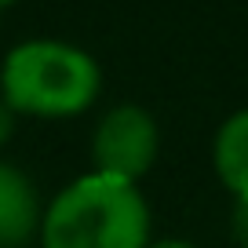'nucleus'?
Returning a JSON list of instances; mask_svg holds the SVG:
<instances>
[{
	"mask_svg": "<svg viewBox=\"0 0 248 248\" xmlns=\"http://www.w3.org/2000/svg\"><path fill=\"white\" fill-rule=\"evenodd\" d=\"M150 204L135 183L77 175L44 204L40 248H150Z\"/></svg>",
	"mask_w": 248,
	"mask_h": 248,
	"instance_id": "nucleus-1",
	"label": "nucleus"
},
{
	"mask_svg": "<svg viewBox=\"0 0 248 248\" xmlns=\"http://www.w3.org/2000/svg\"><path fill=\"white\" fill-rule=\"evenodd\" d=\"M102 95V66L70 40L33 37L15 44L0 62V99L18 117L70 121Z\"/></svg>",
	"mask_w": 248,
	"mask_h": 248,
	"instance_id": "nucleus-2",
	"label": "nucleus"
},
{
	"mask_svg": "<svg viewBox=\"0 0 248 248\" xmlns=\"http://www.w3.org/2000/svg\"><path fill=\"white\" fill-rule=\"evenodd\" d=\"M157 154H161V128L154 113L139 102L109 106L92 132V171L99 175L139 186V179L150 175V168L157 164Z\"/></svg>",
	"mask_w": 248,
	"mask_h": 248,
	"instance_id": "nucleus-3",
	"label": "nucleus"
},
{
	"mask_svg": "<svg viewBox=\"0 0 248 248\" xmlns=\"http://www.w3.org/2000/svg\"><path fill=\"white\" fill-rule=\"evenodd\" d=\"M44 201L18 164L0 157V248H26L37 241Z\"/></svg>",
	"mask_w": 248,
	"mask_h": 248,
	"instance_id": "nucleus-4",
	"label": "nucleus"
},
{
	"mask_svg": "<svg viewBox=\"0 0 248 248\" xmlns=\"http://www.w3.org/2000/svg\"><path fill=\"white\" fill-rule=\"evenodd\" d=\"M212 168L223 190L237 201L248 197V106L233 109L212 139Z\"/></svg>",
	"mask_w": 248,
	"mask_h": 248,
	"instance_id": "nucleus-5",
	"label": "nucleus"
},
{
	"mask_svg": "<svg viewBox=\"0 0 248 248\" xmlns=\"http://www.w3.org/2000/svg\"><path fill=\"white\" fill-rule=\"evenodd\" d=\"M230 237L237 248H248V197H237L230 208Z\"/></svg>",
	"mask_w": 248,
	"mask_h": 248,
	"instance_id": "nucleus-6",
	"label": "nucleus"
},
{
	"mask_svg": "<svg viewBox=\"0 0 248 248\" xmlns=\"http://www.w3.org/2000/svg\"><path fill=\"white\" fill-rule=\"evenodd\" d=\"M15 124H18V113L8 106V102L0 99V150L11 142V135H15Z\"/></svg>",
	"mask_w": 248,
	"mask_h": 248,
	"instance_id": "nucleus-7",
	"label": "nucleus"
},
{
	"mask_svg": "<svg viewBox=\"0 0 248 248\" xmlns=\"http://www.w3.org/2000/svg\"><path fill=\"white\" fill-rule=\"evenodd\" d=\"M150 248H197V245L186 237H164V241H150Z\"/></svg>",
	"mask_w": 248,
	"mask_h": 248,
	"instance_id": "nucleus-8",
	"label": "nucleus"
},
{
	"mask_svg": "<svg viewBox=\"0 0 248 248\" xmlns=\"http://www.w3.org/2000/svg\"><path fill=\"white\" fill-rule=\"evenodd\" d=\"M11 4H18V0H0V8H11Z\"/></svg>",
	"mask_w": 248,
	"mask_h": 248,
	"instance_id": "nucleus-9",
	"label": "nucleus"
}]
</instances>
